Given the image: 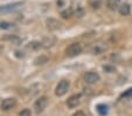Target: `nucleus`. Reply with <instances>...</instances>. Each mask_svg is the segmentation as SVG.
<instances>
[{
	"instance_id": "obj_16",
	"label": "nucleus",
	"mask_w": 132,
	"mask_h": 116,
	"mask_svg": "<svg viewBox=\"0 0 132 116\" xmlns=\"http://www.w3.org/2000/svg\"><path fill=\"white\" fill-rule=\"evenodd\" d=\"M122 96L123 97H132V88H129Z\"/></svg>"
},
{
	"instance_id": "obj_6",
	"label": "nucleus",
	"mask_w": 132,
	"mask_h": 116,
	"mask_svg": "<svg viewBox=\"0 0 132 116\" xmlns=\"http://www.w3.org/2000/svg\"><path fill=\"white\" fill-rule=\"evenodd\" d=\"M106 51V43L104 42H97L91 47L92 54H102Z\"/></svg>"
},
{
	"instance_id": "obj_5",
	"label": "nucleus",
	"mask_w": 132,
	"mask_h": 116,
	"mask_svg": "<svg viewBox=\"0 0 132 116\" xmlns=\"http://www.w3.org/2000/svg\"><path fill=\"white\" fill-rule=\"evenodd\" d=\"M81 102V94H75V95L70 96L68 98L67 101V104L69 108H75V107H77Z\"/></svg>"
},
{
	"instance_id": "obj_11",
	"label": "nucleus",
	"mask_w": 132,
	"mask_h": 116,
	"mask_svg": "<svg viewBox=\"0 0 132 116\" xmlns=\"http://www.w3.org/2000/svg\"><path fill=\"white\" fill-rule=\"evenodd\" d=\"M47 24L50 29H57V28L61 27V22H59L57 20H54V19H49L47 21Z\"/></svg>"
},
{
	"instance_id": "obj_9",
	"label": "nucleus",
	"mask_w": 132,
	"mask_h": 116,
	"mask_svg": "<svg viewBox=\"0 0 132 116\" xmlns=\"http://www.w3.org/2000/svg\"><path fill=\"white\" fill-rule=\"evenodd\" d=\"M118 11H119L120 15L127 17V15H130V13H131V7H130V5H127V4H123V5H120V7L118 8Z\"/></svg>"
},
{
	"instance_id": "obj_12",
	"label": "nucleus",
	"mask_w": 132,
	"mask_h": 116,
	"mask_svg": "<svg viewBox=\"0 0 132 116\" xmlns=\"http://www.w3.org/2000/svg\"><path fill=\"white\" fill-rule=\"evenodd\" d=\"M96 109L101 116H105L108 114V106H105V104H98Z\"/></svg>"
},
{
	"instance_id": "obj_3",
	"label": "nucleus",
	"mask_w": 132,
	"mask_h": 116,
	"mask_svg": "<svg viewBox=\"0 0 132 116\" xmlns=\"http://www.w3.org/2000/svg\"><path fill=\"white\" fill-rule=\"evenodd\" d=\"M84 81L89 84L96 83V82L100 81V75H98L97 73H95V72H88L84 75Z\"/></svg>"
},
{
	"instance_id": "obj_15",
	"label": "nucleus",
	"mask_w": 132,
	"mask_h": 116,
	"mask_svg": "<svg viewBox=\"0 0 132 116\" xmlns=\"http://www.w3.org/2000/svg\"><path fill=\"white\" fill-rule=\"evenodd\" d=\"M30 115H32V113H30L29 109H23V110H21L19 113V116H30Z\"/></svg>"
},
{
	"instance_id": "obj_13",
	"label": "nucleus",
	"mask_w": 132,
	"mask_h": 116,
	"mask_svg": "<svg viewBox=\"0 0 132 116\" xmlns=\"http://www.w3.org/2000/svg\"><path fill=\"white\" fill-rule=\"evenodd\" d=\"M48 61V58H46V56H41V58H37L36 60H35V63L36 65H42V63L47 62Z\"/></svg>"
},
{
	"instance_id": "obj_14",
	"label": "nucleus",
	"mask_w": 132,
	"mask_h": 116,
	"mask_svg": "<svg viewBox=\"0 0 132 116\" xmlns=\"http://www.w3.org/2000/svg\"><path fill=\"white\" fill-rule=\"evenodd\" d=\"M72 15V11L71 10H67V11H64V12H62V17L64 19H68V18H70Z\"/></svg>"
},
{
	"instance_id": "obj_18",
	"label": "nucleus",
	"mask_w": 132,
	"mask_h": 116,
	"mask_svg": "<svg viewBox=\"0 0 132 116\" xmlns=\"http://www.w3.org/2000/svg\"><path fill=\"white\" fill-rule=\"evenodd\" d=\"M72 116H85V115L83 113H81V111H78V113H76L75 115H72Z\"/></svg>"
},
{
	"instance_id": "obj_17",
	"label": "nucleus",
	"mask_w": 132,
	"mask_h": 116,
	"mask_svg": "<svg viewBox=\"0 0 132 116\" xmlns=\"http://www.w3.org/2000/svg\"><path fill=\"white\" fill-rule=\"evenodd\" d=\"M0 27L4 28V29H7V28L12 27V26H11V24H8V22H1L0 24Z\"/></svg>"
},
{
	"instance_id": "obj_1",
	"label": "nucleus",
	"mask_w": 132,
	"mask_h": 116,
	"mask_svg": "<svg viewBox=\"0 0 132 116\" xmlns=\"http://www.w3.org/2000/svg\"><path fill=\"white\" fill-rule=\"evenodd\" d=\"M82 52V47H81V43L78 42H74L71 43V45L69 46V47L67 48V51H65V53H67V55L69 56V58H74V56H77L78 54Z\"/></svg>"
},
{
	"instance_id": "obj_4",
	"label": "nucleus",
	"mask_w": 132,
	"mask_h": 116,
	"mask_svg": "<svg viewBox=\"0 0 132 116\" xmlns=\"http://www.w3.org/2000/svg\"><path fill=\"white\" fill-rule=\"evenodd\" d=\"M46 106H47V97L42 96V97H40L39 100H36V101H35L34 109H35V111H36V113H41V111L46 108Z\"/></svg>"
},
{
	"instance_id": "obj_8",
	"label": "nucleus",
	"mask_w": 132,
	"mask_h": 116,
	"mask_svg": "<svg viewBox=\"0 0 132 116\" xmlns=\"http://www.w3.org/2000/svg\"><path fill=\"white\" fill-rule=\"evenodd\" d=\"M106 6L109 10L116 11L120 7V0H106Z\"/></svg>"
},
{
	"instance_id": "obj_10",
	"label": "nucleus",
	"mask_w": 132,
	"mask_h": 116,
	"mask_svg": "<svg viewBox=\"0 0 132 116\" xmlns=\"http://www.w3.org/2000/svg\"><path fill=\"white\" fill-rule=\"evenodd\" d=\"M20 5H21L20 3H15V4H12V5L3 6V7H0V12H10V11H13V10H15V8H18Z\"/></svg>"
},
{
	"instance_id": "obj_7",
	"label": "nucleus",
	"mask_w": 132,
	"mask_h": 116,
	"mask_svg": "<svg viewBox=\"0 0 132 116\" xmlns=\"http://www.w3.org/2000/svg\"><path fill=\"white\" fill-rule=\"evenodd\" d=\"M15 104H16V101L15 98H6L1 102V109L3 110H10V109L14 108Z\"/></svg>"
},
{
	"instance_id": "obj_2",
	"label": "nucleus",
	"mask_w": 132,
	"mask_h": 116,
	"mask_svg": "<svg viewBox=\"0 0 132 116\" xmlns=\"http://www.w3.org/2000/svg\"><path fill=\"white\" fill-rule=\"evenodd\" d=\"M69 86H70L69 81H67V80L60 81L59 84L56 86V89H55V94H56V96H63L68 91Z\"/></svg>"
}]
</instances>
